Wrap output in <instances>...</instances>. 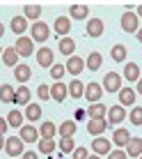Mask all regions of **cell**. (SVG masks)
Returning <instances> with one entry per match:
<instances>
[{
  "label": "cell",
  "instance_id": "35",
  "mask_svg": "<svg viewBox=\"0 0 142 159\" xmlns=\"http://www.w3.org/2000/svg\"><path fill=\"white\" fill-rule=\"evenodd\" d=\"M55 134H57V127H55L53 122H44L41 129H39V136H41V139H53Z\"/></svg>",
  "mask_w": 142,
  "mask_h": 159
},
{
  "label": "cell",
  "instance_id": "40",
  "mask_svg": "<svg viewBox=\"0 0 142 159\" xmlns=\"http://www.w3.org/2000/svg\"><path fill=\"white\" fill-rule=\"evenodd\" d=\"M37 97L44 99V102L51 99V88H48V85H39V88H37Z\"/></svg>",
  "mask_w": 142,
  "mask_h": 159
},
{
  "label": "cell",
  "instance_id": "37",
  "mask_svg": "<svg viewBox=\"0 0 142 159\" xmlns=\"http://www.w3.org/2000/svg\"><path fill=\"white\" fill-rule=\"evenodd\" d=\"M128 120H131V122L135 125V127H142V106H135L133 111H131Z\"/></svg>",
  "mask_w": 142,
  "mask_h": 159
},
{
  "label": "cell",
  "instance_id": "46",
  "mask_svg": "<svg viewBox=\"0 0 142 159\" xmlns=\"http://www.w3.org/2000/svg\"><path fill=\"white\" fill-rule=\"evenodd\" d=\"M135 37H138V42H142V28H138V32H135Z\"/></svg>",
  "mask_w": 142,
  "mask_h": 159
},
{
  "label": "cell",
  "instance_id": "32",
  "mask_svg": "<svg viewBox=\"0 0 142 159\" xmlns=\"http://www.w3.org/2000/svg\"><path fill=\"white\" fill-rule=\"evenodd\" d=\"M23 113H21V111H16V108H14V111H9V116H7V125H9V127H23Z\"/></svg>",
  "mask_w": 142,
  "mask_h": 159
},
{
  "label": "cell",
  "instance_id": "48",
  "mask_svg": "<svg viewBox=\"0 0 142 159\" xmlns=\"http://www.w3.org/2000/svg\"><path fill=\"white\" fill-rule=\"evenodd\" d=\"M138 16H142V5H138Z\"/></svg>",
  "mask_w": 142,
  "mask_h": 159
},
{
  "label": "cell",
  "instance_id": "23",
  "mask_svg": "<svg viewBox=\"0 0 142 159\" xmlns=\"http://www.w3.org/2000/svg\"><path fill=\"white\" fill-rule=\"evenodd\" d=\"M14 104H30V88L28 85H19L16 88V95H14Z\"/></svg>",
  "mask_w": 142,
  "mask_h": 159
},
{
  "label": "cell",
  "instance_id": "29",
  "mask_svg": "<svg viewBox=\"0 0 142 159\" xmlns=\"http://www.w3.org/2000/svg\"><path fill=\"white\" fill-rule=\"evenodd\" d=\"M126 155H128V157H140V155H142V139H131V141H128Z\"/></svg>",
  "mask_w": 142,
  "mask_h": 159
},
{
  "label": "cell",
  "instance_id": "22",
  "mask_svg": "<svg viewBox=\"0 0 142 159\" xmlns=\"http://www.w3.org/2000/svg\"><path fill=\"white\" fill-rule=\"evenodd\" d=\"M85 32H87L90 37H101V35H103V21H101V19H90Z\"/></svg>",
  "mask_w": 142,
  "mask_h": 159
},
{
  "label": "cell",
  "instance_id": "18",
  "mask_svg": "<svg viewBox=\"0 0 142 159\" xmlns=\"http://www.w3.org/2000/svg\"><path fill=\"white\" fill-rule=\"evenodd\" d=\"M23 16H25V19H28V21H35V23H37V21H39V16H41V5H32V2H28V5H25V7H23Z\"/></svg>",
  "mask_w": 142,
  "mask_h": 159
},
{
  "label": "cell",
  "instance_id": "31",
  "mask_svg": "<svg viewBox=\"0 0 142 159\" xmlns=\"http://www.w3.org/2000/svg\"><path fill=\"white\" fill-rule=\"evenodd\" d=\"M14 95L16 90L12 85H0V102L2 104H14Z\"/></svg>",
  "mask_w": 142,
  "mask_h": 159
},
{
  "label": "cell",
  "instance_id": "25",
  "mask_svg": "<svg viewBox=\"0 0 142 159\" xmlns=\"http://www.w3.org/2000/svg\"><path fill=\"white\" fill-rule=\"evenodd\" d=\"M126 53H128V48L124 46V44H115L110 48V58L115 62H124V60H126Z\"/></svg>",
  "mask_w": 142,
  "mask_h": 159
},
{
  "label": "cell",
  "instance_id": "14",
  "mask_svg": "<svg viewBox=\"0 0 142 159\" xmlns=\"http://www.w3.org/2000/svg\"><path fill=\"white\" fill-rule=\"evenodd\" d=\"M131 139H133V136H131V131H128V129H124V127L115 129V134H112V143H115V145H119V148L128 145V141H131Z\"/></svg>",
  "mask_w": 142,
  "mask_h": 159
},
{
  "label": "cell",
  "instance_id": "49",
  "mask_svg": "<svg viewBox=\"0 0 142 159\" xmlns=\"http://www.w3.org/2000/svg\"><path fill=\"white\" fill-rule=\"evenodd\" d=\"M5 35V28H2V23H0V37H2Z\"/></svg>",
  "mask_w": 142,
  "mask_h": 159
},
{
  "label": "cell",
  "instance_id": "11",
  "mask_svg": "<svg viewBox=\"0 0 142 159\" xmlns=\"http://www.w3.org/2000/svg\"><path fill=\"white\" fill-rule=\"evenodd\" d=\"M64 67H67V74L78 76V74L85 69V60H83V58H78V56H71V58L67 60V65H64Z\"/></svg>",
  "mask_w": 142,
  "mask_h": 159
},
{
  "label": "cell",
  "instance_id": "19",
  "mask_svg": "<svg viewBox=\"0 0 142 159\" xmlns=\"http://www.w3.org/2000/svg\"><path fill=\"white\" fill-rule=\"evenodd\" d=\"M87 113H90V120H101V118H106V113H108V108H106V104H90V108H87Z\"/></svg>",
  "mask_w": 142,
  "mask_h": 159
},
{
  "label": "cell",
  "instance_id": "2",
  "mask_svg": "<svg viewBox=\"0 0 142 159\" xmlns=\"http://www.w3.org/2000/svg\"><path fill=\"white\" fill-rule=\"evenodd\" d=\"M48 35H51V28H48L44 21L32 23V28H30V39H32V42H46Z\"/></svg>",
  "mask_w": 142,
  "mask_h": 159
},
{
  "label": "cell",
  "instance_id": "39",
  "mask_svg": "<svg viewBox=\"0 0 142 159\" xmlns=\"http://www.w3.org/2000/svg\"><path fill=\"white\" fill-rule=\"evenodd\" d=\"M60 150H62L64 155L73 152V150H76V143H73V139H62V141H60Z\"/></svg>",
  "mask_w": 142,
  "mask_h": 159
},
{
  "label": "cell",
  "instance_id": "50",
  "mask_svg": "<svg viewBox=\"0 0 142 159\" xmlns=\"http://www.w3.org/2000/svg\"><path fill=\"white\" fill-rule=\"evenodd\" d=\"M87 159H101L99 155H92V157H87Z\"/></svg>",
  "mask_w": 142,
  "mask_h": 159
},
{
  "label": "cell",
  "instance_id": "34",
  "mask_svg": "<svg viewBox=\"0 0 142 159\" xmlns=\"http://www.w3.org/2000/svg\"><path fill=\"white\" fill-rule=\"evenodd\" d=\"M119 104H135V90L122 88V90H119Z\"/></svg>",
  "mask_w": 142,
  "mask_h": 159
},
{
  "label": "cell",
  "instance_id": "33",
  "mask_svg": "<svg viewBox=\"0 0 142 159\" xmlns=\"http://www.w3.org/2000/svg\"><path fill=\"white\" fill-rule=\"evenodd\" d=\"M25 118L32 120V122H37V120L41 118V106L39 104H28V106H25Z\"/></svg>",
  "mask_w": 142,
  "mask_h": 159
},
{
  "label": "cell",
  "instance_id": "24",
  "mask_svg": "<svg viewBox=\"0 0 142 159\" xmlns=\"http://www.w3.org/2000/svg\"><path fill=\"white\" fill-rule=\"evenodd\" d=\"M124 76H126V81H135V83H138V81H140V65L126 62V67H124Z\"/></svg>",
  "mask_w": 142,
  "mask_h": 159
},
{
  "label": "cell",
  "instance_id": "44",
  "mask_svg": "<svg viewBox=\"0 0 142 159\" xmlns=\"http://www.w3.org/2000/svg\"><path fill=\"white\" fill-rule=\"evenodd\" d=\"M21 159H37V155H35V152H23Z\"/></svg>",
  "mask_w": 142,
  "mask_h": 159
},
{
  "label": "cell",
  "instance_id": "28",
  "mask_svg": "<svg viewBox=\"0 0 142 159\" xmlns=\"http://www.w3.org/2000/svg\"><path fill=\"white\" fill-rule=\"evenodd\" d=\"M69 95L73 97V99H80V97H85V83L83 81H71V85H69Z\"/></svg>",
  "mask_w": 142,
  "mask_h": 159
},
{
  "label": "cell",
  "instance_id": "3",
  "mask_svg": "<svg viewBox=\"0 0 142 159\" xmlns=\"http://www.w3.org/2000/svg\"><path fill=\"white\" fill-rule=\"evenodd\" d=\"M103 90L108 92H119L122 90V76H119L117 72H108L106 76H103Z\"/></svg>",
  "mask_w": 142,
  "mask_h": 159
},
{
  "label": "cell",
  "instance_id": "30",
  "mask_svg": "<svg viewBox=\"0 0 142 159\" xmlns=\"http://www.w3.org/2000/svg\"><path fill=\"white\" fill-rule=\"evenodd\" d=\"M12 30L16 35H23V32L28 30V19H25V16H14L12 19Z\"/></svg>",
  "mask_w": 142,
  "mask_h": 159
},
{
  "label": "cell",
  "instance_id": "15",
  "mask_svg": "<svg viewBox=\"0 0 142 159\" xmlns=\"http://www.w3.org/2000/svg\"><path fill=\"white\" fill-rule=\"evenodd\" d=\"M106 129H108V120H106V118H101V120H90V122H87V131H90L92 136H101Z\"/></svg>",
  "mask_w": 142,
  "mask_h": 159
},
{
  "label": "cell",
  "instance_id": "7",
  "mask_svg": "<svg viewBox=\"0 0 142 159\" xmlns=\"http://www.w3.org/2000/svg\"><path fill=\"white\" fill-rule=\"evenodd\" d=\"M37 62H39V67H48V69H51L53 65H55V58H53V48H48V46L37 48Z\"/></svg>",
  "mask_w": 142,
  "mask_h": 159
},
{
  "label": "cell",
  "instance_id": "52",
  "mask_svg": "<svg viewBox=\"0 0 142 159\" xmlns=\"http://www.w3.org/2000/svg\"><path fill=\"white\" fill-rule=\"evenodd\" d=\"M138 159H142V155H140V157H138Z\"/></svg>",
  "mask_w": 142,
  "mask_h": 159
},
{
  "label": "cell",
  "instance_id": "13",
  "mask_svg": "<svg viewBox=\"0 0 142 159\" xmlns=\"http://www.w3.org/2000/svg\"><path fill=\"white\" fill-rule=\"evenodd\" d=\"M30 76H32V69H30V65H16L14 67V79L19 81V83H28L30 81Z\"/></svg>",
  "mask_w": 142,
  "mask_h": 159
},
{
  "label": "cell",
  "instance_id": "20",
  "mask_svg": "<svg viewBox=\"0 0 142 159\" xmlns=\"http://www.w3.org/2000/svg\"><path fill=\"white\" fill-rule=\"evenodd\" d=\"M57 48H60V53H64L67 58H71V56H73V51H76V42L71 39V37H62L60 44H57Z\"/></svg>",
  "mask_w": 142,
  "mask_h": 159
},
{
  "label": "cell",
  "instance_id": "43",
  "mask_svg": "<svg viewBox=\"0 0 142 159\" xmlns=\"http://www.w3.org/2000/svg\"><path fill=\"white\" fill-rule=\"evenodd\" d=\"M7 118H0V134H5V131H7Z\"/></svg>",
  "mask_w": 142,
  "mask_h": 159
},
{
  "label": "cell",
  "instance_id": "1",
  "mask_svg": "<svg viewBox=\"0 0 142 159\" xmlns=\"http://www.w3.org/2000/svg\"><path fill=\"white\" fill-rule=\"evenodd\" d=\"M5 150H7V155L16 159V157H23L25 152V141L21 139V136H9L7 141H5Z\"/></svg>",
  "mask_w": 142,
  "mask_h": 159
},
{
  "label": "cell",
  "instance_id": "12",
  "mask_svg": "<svg viewBox=\"0 0 142 159\" xmlns=\"http://www.w3.org/2000/svg\"><path fill=\"white\" fill-rule=\"evenodd\" d=\"M19 136L25 141V143H35V141L41 139L39 131L35 129V125H23V127H21V131H19Z\"/></svg>",
  "mask_w": 142,
  "mask_h": 159
},
{
  "label": "cell",
  "instance_id": "9",
  "mask_svg": "<svg viewBox=\"0 0 142 159\" xmlns=\"http://www.w3.org/2000/svg\"><path fill=\"white\" fill-rule=\"evenodd\" d=\"M124 120H126V111H124L122 104H115L108 108V125H119Z\"/></svg>",
  "mask_w": 142,
  "mask_h": 159
},
{
  "label": "cell",
  "instance_id": "47",
  "mask_svg": "<svg viewBox=\"0 0 142 159\" xmlns=\"http://www.w3.org/2000/svg\"><path fill=\"white\" fill-rule=\"evenodd\" d=\"M5 141H7V139H5V136L0 134V150H2V148H5Z\"/></svg>",
  "mask_w": 142,
  "mask_h": 159
},
{
  "label": "cell",
  "instance_id": "10",
  "mask_svg": "<svg viewBox=\"0 0 142 159\" xmlns=\"http://www.w3.org/2000/svg\"><path fill=\"white\" fill-rule=\"evenodd\" d=\"M67 95H69V85H67V83H62V81H55V83L51 85V99L64 102V99H67Z\"/></svg>",
  "mask_w": 142,
  "mask_h": 159
},
{
  "label": "cell",
  "instance_id": "26",
  "mask_svg": "<svg viewBox=\"0 0 142 159\" xmlns=\"http://www.w3.org/2000/svg\"><path fill=\"white\" fill-rule=\"evenodd\" d=\"M76 129H78V127H76L73 120H67V122L60 125V129H57V131H60V136H62V139H73Z\"/></svg>",
  "mask_w": 142,
  "mask_h": 159
},
{
  "label": "cell",
  "instance_id": "53",
  "mask_svg": "<svg viewBox=\"0 0 142 159\" xmlns=\"http://www.w3.org/2000/svg\"><path fill=\"white\" fill-rule=\"evenodd\" d=\"M16 159H19V157H16Z\"/></svg>",
  "mask_w": 142,
  "mask_h": 159
},
{
  "label": "cell",
  "instance_id": "38",
  "mask_svg": "<svg viewBox=\"0 0 142 159\" xmlns=\"http://www.w3.org/2000/svg\"><path fill=\"white\" fill-rule=\"evenodd\" d=\"M64 74H67V67H64V65H53V67H51V76L55 81H62Z\"/></svg>",
  "mask_w": 142,
  "mask_h": 159
},
{
  "label": "cell",
  "instance_id": "42",
  "mask_svg": "<svg viewBox=\"0 0 142 159\" xmlns=\"http://www.w3.org/2000/svg\"><path fill=\"white\" fill-rule=\"evenodd\" d=\"M108 159H126V152L124 150H112L110 155H108Z\"/></svg>",
  "mask_w": 142,
  "mask_h": 159
},
{
  "label": "cell",
  "instance_id": "51",
  "mask_svg": "<svg viewBox=\"0 0 142 159\" xmlns=\"http://www.w3.org/2000/svg\"><path fill=\"white\" fill-rule=\"evenodd\" d=\"M2 51H5V48H0V56H2Z\"/></svg>",
  "mask_w": 142,
  "mask_h": 159
},
{
  "label": "cell",
  "instance_id": "21",
  "mask_svg": "<svg viewBox=\"0 0 142 159\" xmlns=\"http://www.w3.org/2000/svg\"><path fill=\"white\" fill-rule=\"evenodd\" d=\"M19 53H16V48L14 46H9V48H5L2 51V62L7 65V67H16V65H19Z\"/></svg>",
  "mask_w": 142,
  "mask_h": 159
},
{
  "label": "cell",
  "instance_id": "6",
  "mask_svg": "<svg viewBox=\"0 0 142 159\" xmlns=\"http://www.w3.org/2000/svg\"><path fill=\"white\" fill-rule=\"evenodd\" d=\"M14 48H16V53H19V56L28 58V56H32V53H35V42H32L30 37H19Z\"/></svg>",
  "mask_w": 142,
  "mask_h": 159
},
{
  "label": "cell",
  "instance_id": "17",
  "mask_svg": "<svg viewBox=\"0 0 142 159\" xmlns=\"http://www.w3.org/2000/svg\"><path fill=\"white\" fill-rule=\"evenodd\" d=\"M53 30H55L57 32V35H67V32L71 30V19H69V16H57V19H55V23H53Z\"/></svg>",
  "mask_w": 142,
  "mask_h": 159
},
{
  "label": "cell",
  "instance_id": "45",
  "mask_svg": "<svg viewBox=\"0 0 142 159\" xmlns=\"http://www.w3.org/2000/svg\"><path fill=\"white\" fill-rule=\"evenodd\" d=\"M135 92H138V95H142V76H140V81H138V88H135Z\"/></svg>",
  "mask_w": 142,
  "mask_h": 159
},
{
  "label": "cell",
  "instance_id": "8",
  "mask_svg": "<svg viewBox=\"0 0 142 159\" xmlns=\"http://www.w3.org/2000/svg\"><path fill=\"white\" fill-rule=\"evenodd\" d=\"M138 14L135 12H124L122 14V30L124 32H138Z\"/></svg>",
  "mask_w": 142,
  "mask_h": 159
},
{
  "label": "cell",
  "instance_id": "4",
  "mask_svg": "<svg viewBox=\"0 0 142 159\" xmlns=\"http://www.w3.org/2000/svg\"><path fill=\"white\" fill-rule=\"evenodd\" d=\"M92 152L94 155H110L112 152V141H108V139H103V136H96L94 141H92Z\"/></svg>",
  "mask_w": 142,
  "mask_h": 159
},
{
  "label": "cell",
  "instance_id": "5",
  "mask_svg": "<svg viewBox=\"0 0 142 159\" xmlns=\"http://www.w3.org/2000/svg\"><path fill=\"white\" fill-rule=\"evenodd\" d=\"M101 97H103V85L101 83H94V81H92V83L85 85V99L90 104H96Z\"/></svg>",
  "mask_w": 142,
  "mask_h": 159
},
{
  "label": "cell",
  "instance_id": "41",
  "mask_svg": "<svg viewBox=\"0 0 142 159\" xmlns=\"http://www.w3.org/2000/svg\"><path fill=\"white\" fill-rule=\"evenodd\" d=\"M87 157H90V155H87L85 148H76V150H73V159H87Z\"/></svg>",
  "mask_w": 142,
  "mask_h": 159
},
{
  "label": "cell",
  "instance_id": "36",
  "mask_svg": "<svg viewBox=\"0 0 142 159\" xmlns=\"http://www.w3.org/2000/svg\"><path fill=\"white\" fill-rule=\"evenodd\" d=\"M53 150H55V141L53 139H41L39 141V152L41 155H51Z\"/></svg>",
  "mask_w": 142,
  "mask_h": 159
},
{
  "label": "cell",
  "instance_id": "16",
  "mask_svg": "<svg viewBox=\"0 0 142 159\" xmlns=\"http://www.w3.org/2000/svg\"><path fill=\"white\" fill-rule=\"evenodd\" d=\"M101 65H103V56L99 51H92L90 56H87L85 60V67L90 69V72H96V69H101Z\"/></svg>",
  "mask_w": 142,
  "mask_h": 159
},
{
  "label": "cell",
  "instance_id": "27",
  "mask_svg": "<svg viewBox=\"0 0 142 159\" xmlns=\"http://www.w3.org/2000/svg\"><path fill=\"white\" fill-rule=\"evenodd\" d=\"M71 19H76V21H83L87 19V14H90V7L87 5H71Z\"/></svg>",
  "mask_w": 142,
  "mask_h": 159
}]
</instances>
